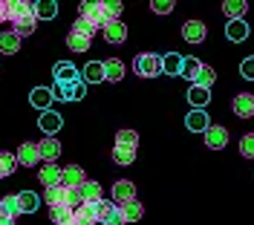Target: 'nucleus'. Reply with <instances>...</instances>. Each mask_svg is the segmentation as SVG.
I'll use <instances>...</instances> for the list:
<instances>
[{"label":"nucleus","mask_w":254,"mask_h":225,"mask_svg":"<svg viewBox=\"0 0 254 225\" xmlns=\"http://www.w3.org/2000/svg\"><path fill=\"white\" fill-rule=\"evenodd\" d=\"M182 75H185V78H190V84H193V87H202V90H211V87H214V81H217L214 66L199 64L196 58H185V69H182Z\"/></svg>","instance_id":"1"},{"label":"nucleus","mask_w":254,"mask_h":225,"mask_svg":"<svg viewBox=\"0 0 254 225\" xmlns=\"http://www.w3.org/2000/svg\"><path fill=\"white\" fill-rule=\"evenodd\" d=\"M133 72H136L139 78H156L159 72H162V55H153V52H142V55H136V61H133Z\"/></svg>","instance_id":"2"},{"label":"nucleus","mask_w":254,"mask_h":225,"mask_svg":"<svg viewBox=\"0 0 254 225\" xmlns=\"http://www.w3.org/2000/svg\"><path fill=\"white\" fill-rule=\"evenodd\" d=\"M84 96H87L84 78L72 81V84H55V87H52V98H55V101H84Z\"/></svg>","instance_id":"3"},{"label":"nucleus","mask_w":254,"mask_h":225,"mask_svg":"<svg viewBox=\"0 0 254 225\" xmlns=\"http://www.w3.org/2000/svg\"><path fill=\"white\" fill-rule=\"evenodd\" d=\"M95 220H98V225H127L125 217H122V208L116 202H107V199L95 202Z\"/></svg>","instance_id":"4"},{"label":"nucleus","mask_w":254,"mask_h":225,"mask_svg":"<svg viewBox=\"0 0 254 225\" xmlns=\"http://www.w3.org/2000/svg\"><path fill=\"white\" fill-rule=\"evenodd\" d=\"M78 9H81V15H78V17H84V20H87L90 26H95V29H101V26L107 23V20H104V12H101V0H98V3H90V0H84Z\"/></svg>","instance_id":"5"},{"label":"nucleus","mask_w":254,"mask_h":225,"mask_svg":"<svg viewBox=\"0 0 254 225\" xmlns=\"http://www.w3.org/2000/svg\"><path fill=\"white\" fill-rule=\"evenodd\" d=\"M84 182H87L84 168H78V165H66V168H61V185L66 188V191H75V188H81Z\"/></svg>","instance_id":"6"},{"label":"nucleus","mask_w":254,"mask_h":225,"mask_svg":"<svg viewBox=\"0 0 254 225\" xmlns=\"http://www.w3.org/2000/svg\"><path fill=\"white\" fill-rule=\"evenodd\" d=\"M52 78H55V84H72V81L81 78V72L75 69V64H69V61H58V64L52 66Z\"/></svg>","instance_id":"7"},{"label":"nucleus","mask_w":254,"mask_h":225,"mask_svg":"<svg viewBox=\"0 0 254 225\" xmlns=\"http://www.w3.org/2000/svg\"><path fill=\"white\" fill-rule=\"evenodd\" d=\"M101 35H104L107 44H116V47H119V44L127 41V26L122 23V20H110V23L101 26Z\"/></svg>","instance_id":"8"},{"label":"nucleus","mask_w":254,"mask_h":225,"mask_svg":"<svg viewBox=\"0 0 254 225\" xmlns=\"http://www.w3.org/2000/svg\"><path fill=\"white\" fill-rule=\"evenodd\" d=\"M38 153H41V162L55 165V159L61 156V142H58L55 136H47L44 142H38Z\"/></svg>","instance_id":"9"},{"label":"nucleus","mask_w":254,"mask_h":225,"mask_svg":"<svg viewBox=\"0 0 254 225\" xmlns=\"http://www.w3.org/2000/svg\"><path fill=\"white\" fill-rule=\"evenodd\" d=\"M44 202L49 208H69V191L64 185H55V188H47L44 191Z\"/></svg>","instance_id":"10"},{"label":"nucleus","mask_w":254,"mask_h":225,"mask_svg":"<svg viewBox=\"0 0 254 225\" xmlns=\"http://www.w3.org/2000/svg\"><path fill=\"white\" fill-rule=\"evenodd\" d=\"M182 69H185V55H179V52H168V55H162V72H165V75L179 78Z\"/></svg>","instance_id":"11"},{"label":"nucleus","mask_w":254,"mask_h":225,"mask_svg":"<svg viewBox=\"0 0 254 225\" xmlns=\"http://www.w3.org/2000/svg\"><path fill=\"white\" fill-rule=\"evenodd\" d=\"M205 35H208V29H205V23L202 20H185V26H182V38L188 41V44H202L205 41Z\"/></svg>","instance_id":"12"},{"label":"nucleus","mask_w":254,"mask_h":225,"mask_svg":"<svg viewBox=\"0 0 254 225\" xmlns=\"http://www.w3.org/2000/svg\"><path fill=\"white\" fill-rule=\"evenodd\" d=\"M15 159H17V165H23V168H35V165L41 162V153H38V145H35V142H23V145L17 147Z\"/></svg>","instance_id":"13"},{"label":"nucleus","mask_w":254,"mask_h":225,"mask_svg":"<svg viewBox=\"0 0 254 225\" xmlns=\"http://www.w3.org/2000/svg\"><path fill=\"white\" fill-rule=\"evenodd\" d=\"M26 17H35V3H29V0H9V20L17 23V20H26Z\"/></svg>","instance_id":"14"},{"label":"nucleus","mask_w":254,"mask_h":225,"mask_svg":"<svg viewBox=\"0 0 254 225\" xmlns=\"http://www.w3.org/2000/svg\"><path fill=\"white\" fill-rule=\"evenodd\" d=\"M113 199H116V205L133 202V199H136V185H133L130 179H119V182L113 185Z\"/></svg>","instance_id":"15"},{"label":"nucleus","mask_w":254,"mask_h":225,"mask_svg":"<svg viewBox=\"0 0 254 225\" xmlns=\"http://www.w3.org/2000/svg\"><path fill=\"white\" fill-rule=\"evenodd\" d=\"M225 145H228V130L220 127V124H211V127L205 130V147H211V150H222Z\"/></svg>","instance_id":"16"},{"label":"nucleus","mask_w":254,"mask_h":225,"mask_svg":"<svg viewBox=\"0 0 254 225\" xmlns=\"http://www.w3.org/2000/svg\"><path fill=\"white\" fill-rule=\"evenodd\" d=\"M231 110H234V115H237V118H252V115H254V96H249V93H240V96L231 101Z\"/></svg>","instance_id":"17"},{"label":"nucleus","mask_w":254,"mask_h":225,"mask_svg":"<svg viewBox=\"0 0 254 225\" xmlns=\"http://www.w3.org/2000/svg\"><path fill=\"white\" fill-rule=\"evenodd\" d=\"M38 127L44 130L47 136H55L58 130L64 127V118H61V112H55V110H47V112H41V121H38Z\"/></svg>","instance_id":"18"},{"label":"nucleus","mask_w":254,"mask_h":225,"mask_svg":"<svg viewBox=\"0 0 254 225\" xmlns=\"http://www.w3.org/2000/svg\"><path fill=\"white\" fill-rule=\"evenodd\" d=\"M185 127L193 130V133H205V130L211 127V118H208L205 110H190L188 115H185Z\"/></svg>","instance_id":"19"},{"label":"nucleus","mask_w":254,"mask_h":225,"mask_svg":"<svg viewBox=\"0 0 254 225\" xmlns=\"http://www.w3.org/2000/svg\"><path fill=\"white\" fill-rule=\"evenodd\" d=\"M78 193H81V199H84V205H95V202H101V199H104L101 185H98V182H93V179H87V182L78 188Z\"/></svg>","instance_id":"20"},{"label":"nucleus","mask_w":254,"mask_h":225,"mask_svg":"<svg viewBox=\"0 0 254 225\" xmlns=\"http://www.w3.org/2000/svg\"><path fill=\"white\" fill-rule=\"evenodd\" d=\"M52 101H55V98H52V90H49V87H35V90L29 93V104L38 107L41 112H47Z\"/></svg>","instance_id":"21"},{"label":"nucleus","mask_w":254,"mask_h":225,"mask_svg":"<svg viewBox=\"0 0 254 225\" xmlns=\"http://www.w3.org/2000/svg\"><path fill=\"white\" fill-rule=\"evenodd\" d=\"M249 23H246V17L243 20H228V26H225V35H228V41L231 44H243L246 38H249Z\"/></svg>","instance_id":"22"},{"label":"nucleus","mask_w":254,"mask_h":225,"mask_svg":"<svg viewBox=\"0 0 254 225\" xmlns=\"http://www.w3.org/2000/svg\"><path fill=\"white\" fill-rule=\"evenodd\" d=\"M38 179H41L44 188H55V185H61V168L58 165H44L38 170Z\"/></svg>","instance_id":"23"},{"label":"nucleus","mask_w":254,"mask_h":225,"mask_svg":"<svg viewBox=\"0 0 254 225\" xmlns=\"http://www.w3.org/2000/svg\"><path fill=\"white\" fill-rule=\"evenodd\" d=\"M188 101L193 104V110H205L211 104V90H202V87H188Z\"/></svg>","instance_id":"24"},{"label":"nucleus","mask_w":254,"mask_h":225,"mask_svg":"<svg viewBox=\"0 0 254 225\" xmlns=\"http://www.w3.org/2000/svg\"><path fill=\"white\" fill-rule=\"evenodd\" d=\"M246 9H249L246 0H225V3H222V15L228 17V20H243Z\"/></svg>","instance_id":"25"},{"label":"nucleus","mask_w":254,"mask_h":225,"mask_svg":"<svg viewBox=\"0 0 254 225\" xmlns=\"http://www.w3.org/2000/svg\"><path fill=\"white\" fill-rule=\"evenodd\" d=\"M104 78L113 81V84L125 78V61H122V58H107V61H104Z\"/></svg>","instance_id":"26"},{"label":"nucleus","mask_w":254,"mask_h":225,"mask_svg":"<svg viewBox=\"0 0 254 225\" xmlns=\"http://www.w3.org/2000/svg\"><path fill=\"white\" fill-rule=\"evenodd\" d=\"M104 78V61H90L84 66V84H101Z\"/></svg>","instance_id":"27"},{"label":"nucleus","mask_w":254,"mask_h":225,"mask_svg":"<svg viewBox=\"0 0 254 225\" xmlns=\"http://www.w3.org/2000/svg\"><path fill=\"white\" fill-rule=\"evenodd\" d=\"M17 205H20V214H35L38 205H41V199H38V193H32V191H20L17 193Z\"/></svg>","instance_id":"28"},{"label":"nucleus","mask_w":254,"mask_h":225,"mask_svg":"<svg viewBox=\"0 0 254 225\" xmlns=\"http://www.w3.org/2000/svg\"><path fill=\"white\" fill-rule=\"evenodd\" d=\"M122 208V217H125V223H136V220H142L144 217V205L139 199H133V202H125V205H119Z\"/></svg>","instance_id":"29"},{"label":"nucleus","mask_w":254,"mask_h":225,"mask_svg":"<svg viewBox=\"0 0 254 225\" xmlns=\"http://www.w3.org/2000/svg\"><path fill=\"white\" fill-rule=\"evenodd\" d=\"M55 15H58V3H55V0H41V3H35V17H38V20H52Z\"/></svg>","instance_id":"30"},{"label":"nucleus","mask_w":254,"mask_h":225,"mask_svg":"<svg viewBox=\"0 0 254 225\" xmlns=\"http://www.w3.org/2000/svg\"><path fill=\"white\" fill-rule=\"evenodd\" d=\"M20 49V38L15 32H0V52L3 55H15Z\"/></svg>","instance_id":"31"},{"label":"nucleus","mask_w":254,"mask_h":225,"mask_svg":"<svg viewBox=\"0 0 254 225\" xmlns=\"http://www.w3.org/2000/svg\"><path fill=\"white\" fill-rule=\"evenodd\" d=\"M101 12H104V20L110 23V20H119L122 17L125 6H122V0H101Z\"/></svg>","instance_id":"32"},{"label":"nucleus","mask_w":254,"mask_h":225,"mask_svg":"<svg viewBox=\"0 0 254 225\" xmlns=\"http://www.w3.org/2000/svg\"><path fill=\"white\" fill-rule=\"evenodd\" d=\"M90 44H93V38H84V35H75V32L66 35V47H69V52H87Z\"/></svg>","instance_id":"33"},{"label":"nucleus","mask_w":254,"mask_h":225,"mask_svg":"<svg viewBox=\"0 0 254 225\" xmlns=\"http://www.w3.org/2000/svg\"><path fill=\"white\" fill-rule=\"evenodd\" d=\"M136 145H139V133L136 130H119L116 133V147H133L136 150Z\"/></svg>","instance_id":"34"},{"label":"nucleus","mask_w":254,"mask_h":225,"mask_svg":"<svg viewBox=\"0 0 254 225\" xmlns=\"http://www.w3.org/2000/svg\"><path fill=\"white\" fill-rule=\"evenodd\" d=\"M113 162L116 165H133L136 162V150L133 147H113Z\"/></svg>","instance_id":"35"},{"label":"nucleus","mask_w":254,"mask_h":225,"mask_svg":"<svg viewBox=\"0 0 254 225\" xmlns=\"http://www.w3.org/2000/svg\"><path fill=\"white\" fill-rule=\"evenodd\" d=\"M35 26H38V17H26V20H17V23H12V32H15L17 38H26V35L35 32Z\"/></svg>","instance_id":"36"},{"label":"nucleus","mask_w":254,"mask_h":225,"mask_svg":"<svg viewBox=\"0 0 254 225\" xmlns=\"http://www.w3.org/2000/svg\"><path fill=\"white\" fill-rule=\"evenodd\" d=\"M15 168H17L15 153H0V173H3V179L9 176V173H15Z\"/></svg>","instance_id":"37"},{"label":"nucleus","mask_w":254,"mask_h":225,"mask_svg":"<svg viewBox=\"0 0 254 225\" xmlns=\"http://www.w3.org/2000/svg\"><path fill=\"white\" fill-rule=\"evenodd\" d=\"M49 217L55 225H69L72 223V211L69 208H49Z\"/></svg>","instance_id":"38"},{"label":"nucleus","mask_w":254,"mask_h":225,"mask_svg":"<svg viewBox=\"0 0 254 225\" xmlns=\"http://www.w3.org/2000/svg\"><path fill=\"white\" fill-rule=\"evenodd\" d=\"M0 205L6 208V214H9L12 220H15L17 214H20V205H17V193H9V196H3V199H0Z\"/></svg>","instance_id":"39"},{"label":"nucleus","mask_w":254,"mask_h":225,"mask_svg":"<svg viewBox=\"0 0 254 225\" xmlns=\"http://www.w3.org/2000/svg\"><path fill=\"white\" fill-rule=\"evenodd\" d=\"M240 153H243L246 159H254V133H246V136L240 139Z\"/></svg>","instance_id":"40"},{"label":"nucleus","mask_w":254,"mask_h":225,"mask_svg":"<svg viewBox=\"0 0 254 225\" xmlns=\"http://www.w3.org/2000/svg\"><path fill=\"white\" fill-rule=\"evenodd\" d=\"M72 32H75V35H84V38H93V35L98 32V29H95V26H90V23H87L84 17H78V20L72 23Z\"/></svg>","instance_id":"41"},{"label":"nucleus","mask_w":254,"mask_h":225,"mask_svg":"<svg viewBox=\"0 0 254 225\" xmlns=\"http://www.w3.org/2000/svg\"><path fill=\"white\" fill-rule=\"evenodd\" d=\"M150 9H153L156 15H168V12H174V9H176V3H174V0H153V3H150Z\"/></svg>","instance_id":"42"},{"label":"nucleus","mask_w":254,"mask_h":225,"mask_svg":"<svg viewBox=\"0 0 254 225\" xmlns=\"http://www.w3.org/2000/svg\"><path fill=\"white\" fill-rule=\"evenodd\" d=\"M240 75L246 81H254V58H246V61L240 64Z\"/></svg>","instance_id":"43"},{"label":"nucleus","mask_w":254,"mask_h":225,"mask_svg":"<svg viewBox=\"0 0 254 225\" xmlns=\"http://www.w3.org/2000/svg\"><path fill=\"white\" fill-rule=\"evenodd\" d=\"M9 20V0H0V23Z\"/></svg>","instance_id":"44"},{"label":"nucleus","mask_w":254,"mask_h":225,"mask_svg":"<svg viewBox=\"0 0 254 225\" xmlns=\"http://www.w3.org/2000/svg\"><path fill=\"white\" fill-rule=\"evenodd\" d=\"M3 220H12V217H9V214H6V208L0 205V223H3Z\"/></svg>","instance_id":"45"},{"label":"nucleus","mask_w":254,"mask_h":225,"mask_svg":"<svg viewBox=\"0 0 254 225\" xmlns=\"http://www.w3.org/2000/svg\"><path fill=\"white\" fill-rule=\"evenodd\" d=\"M0 225H15V220H3Z\"/></svg>","instance_id":"46"},{"label":"nucleus","mask_w":254,"mask_h":225,"mask_svg":"<svg viewBox=\"0 0 254 225\" xmlns=\"http://www.w3.org/2000/svg\"><path fill=\"white\" fill-rule=\"evenodd\" d=\"M0 179H3V173H0Z\"/></svg>","instance_id":"47"}]
</instances>
